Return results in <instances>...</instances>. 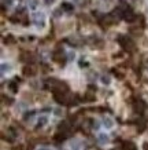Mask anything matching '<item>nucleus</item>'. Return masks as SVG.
<instances>
[{
    "instance_id": "obj_1",
    "label": "nucleus",
    "mask_w": 148,
    "mask_h": 150,
    "mask_svg": "<svg viewBox=\"0 0 148 150\" xmlns=\"http://www.w3.org/2000/svg\"><path fill=\"white\" fill-rule=\"evenodd\" d=\"M33 19H34V23L37 26H43L44 25V14H34L33 15Z\"/></svg>"
},
{
    "instance_id": "obj_2",
    "label": "nucleus",
    "mask_w": 148,
    "mask_h": 150,
    "mask_svg": "<svg viewBox=\"0 0 148 150\" xmlns=\"http://www.w3.org/2000/svg\"><path fill=\"white\" fill-rule=\"evenodd\" d=\"M103 124L106 128H112V125H114V121H112V118L110 117H104L103 118Z\"/></svg>"
},
{
    "instance_id": "obj_3",
    "label": "nucleus",
    "mask_w": 148,
    "mask_h": 150,
    "mask_svg": "<svg viewBox=\"0 0 148 150\" xmlns=\"http://www.w3.org/2000/svg\"><path fill=\"white\" fill-rule=\"evenodd\" d=\"M108 141H110L108 135H106V134H100V135H99V142H100L102 145H106Z\"/></svg>"
},
{
    "instance_id": "obj_4",
    "label": "nucleus",
    "mask_w": 148,
    "mask_h": 150,
    "mask_svg": "<svg viewBox=\"0 0 148 150\" xmlns=\"http://www.w3.org/2000/svg\"><path fill=\"white\" fill-rule=\"evenodd\" d=\"M47 123V117H40L39 118V125H44Z\"/></svg>"
},
{
    "instance_id": "obj_5",
    "label": "nucleus",
    "mask_w": 148,
    "mask_h": 150,
    "mask_svg": "<svg viewBox=\"0 0 148 150\" xmlns=\"http://www.w3.org/2000/svg\"><path fill=\"white\" fill-rule=\"evenodd\" d=\"M102 83H103V84H108V83H110V77H108V76H103V77H102Z\"/></svg>"
},
{
    "instance_id": "obj_6",
    "label": "nucleus",
    "mask_w": 148,
    "mask_h": 150,
    "mask_svg": "<svg viewBox=\"0 0 148 150\" xmlns=\"http://www.w3.org/2000/svg\"><path fill=\"white\" fill-rule=\"evenodd\" d=\"M39 150H48V149H47V147H40Z\"/></svg>"
}]
</instances>
